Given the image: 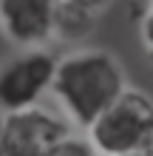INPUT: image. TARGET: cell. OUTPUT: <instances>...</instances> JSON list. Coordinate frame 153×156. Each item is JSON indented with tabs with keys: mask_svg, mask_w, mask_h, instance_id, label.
I'll list each match as a JSON object with an SVG mask.
<instances>
[{
	"mask_svg": "<svg viewBox=\"0 0 153 156\" xmlns=\"http://www.w3.org/2000/svg\"><path fill=\"white\" fill-rule=\"evenodd\" d=\"M96 3H85V0H62L54 3V29L65 37H82L94 26Z\"/></svg>",
	"mask_w": 153,
	"mask_h": 156,
	"instance_id": "6",
	"label": "cell"
},
{
	"mask_svg": "<svg viewBox=\"0 0 153 156\" xmlns=\"http://www.w3.org/2000/svg\"><path fill=\"white\" fill-rule=\"evenodd\" d=\"M65 139V122L37 108L6 114V119L0 122V145L12 156H48Z\"/></svg>",
	"mask_w": 153,
	"mask_h": 156,
	"instance_id": "4",
	"label": "cell"
},
{
	"mask_svg": "<svg viewBox=\"0 0 153 156\" xmlns=\"http://www.w3.org/2000/svg\"><path fill=\"white\" fill-rule=\"evenodd\" d=\"M0 156H12V153H9V151L3 148V145H0Z\"/></svg>",
	"mask_w": 153,
	"mask_h": 156,
	"instance_id": "9",
	"label": "cell"
},
{
	"mask_svg": "<svg viewBox=\"0 0 153 156\" xmlns=\"http://www.w3.org/2000/svg\"><path fill=\"white\" fill-rule=\"evenodd\" d=\"M51 91L62 99L65 111L79 125L91 128L102 111L113 105V99L125 91L119 66L102 51L74 54L57 62L51 80Z\"/></svg>",
	"mask_w": 153,
	"mask_h": 156,
	"instance_id": "1",
	"label": "cell"
},
{
	"mask_svg": "<svg viewBox=\"0 0 153 156\" xmlns=\"http://www.w3.org/2000/svg\"><path fill=\"white\" fill-rule=\"evenodd\" d=\"M0 26L17 43H43L54 31L51 0H0Z\"/></svg>",
	"mask_w": 153,
	"mask_h": 156,
	"instance_id": "5",
	"label": "cell"
},
{
	"mask_svg": "<svg viewBox=\"0 0 153 156\" xmlns=\"http://www.w3.org/2000/svg\"><path fill=\"white\" fill-rule=\"evenodd\" d=\"M57 60L48 51H31L12 60L0 71V108L6 114L29 111L43 97V91L51 88Z\"/></svg>",
	"mask_w": 153,
	"mask_h": 156,
	"instance_id": "3",
	"label": "cell"
},
{
	"mask_svg": "<svg viewBox=\"0 0 153 156\" xmlns=\"http://www.w3.org/2000/svg\"><path fill=\"white\" fill-rule=\"evenodd\" d=\"M142 37H145V48L153 60V6L148 9V14L142 17Z\"/></svg>",
	"mask_w": 153,
	"mask_h": 156,
	"instance_id": "8",
	"label": "cell"
},
{
	"mask_svg": "<svg viewBox=\"0 0 153 156\" xmlns=\"http://www.w3.org/2000/svg\"><path fill=\"white\" fill-rule=\"evenodd\" d=\"M48 156H96V153H94V148H91L88 142H82V139H71V136H68V139L60 142Z\"/></svg>",
	"mask_w": 153,
	"mask_h": 156,
	"instance_id": "7",
	"label": "cell"
},
{
	"mask_svg": "<svg viewBox=\"0 0 153 156\" xmlns=\"http://www.w3.org/2000/svg\"><path fill=\"white\" fill-rule=\"evenodd\" d=\"M130 156H145V153H130Z\"/></svg>",
	"mask_w": 153,
	"mask_h": 156,
	"instance_id": "10",
	"label": "cell"
},
{
	"mask_svg": "<svg viewBox=\"0 0 153 156\" xmlns=\"http://www.w3.org/2000/svg\"><path fill=\"white\" fill-rule=\"evenodd\" d=\"M88 131L96 151H102L105 156L145 153L153 136V102L139 91L125 88Z\"/></svg>",
	"mask_w": 153,
	"mask_h": 156,
	"instance_id": "2",
	"label": "cell"
}]
</instances>
